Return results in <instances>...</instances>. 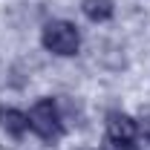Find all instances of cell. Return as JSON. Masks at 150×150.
Segmentation results:
<instances>
[{
	"label": "cell",
	"instance_id": "obj_5",
	"mask_svg": "<svg viewBox=\"0 0 150 150\" xmlns=\"http://www.w3.org/2000/svg\"><path fill=\"white\" fill-rule=\"evenodd\" d=\"M81 12L93 23H104V20L112 18L115 6H112V0H81Z\"/></svg>",
	"mask_w": 150,
	"mask_h": 150
},
{
	"label": "cell",
	"instance_id": "obj_6",
	"mask_svg": "<svg viewBox=\"0 0 150 150\" xmlns=\"http://www.w3.org/2000/svg\"><path fill=\"white\" fill-rule=\"evenodd\" d=\"M104 150H139L133 142H118V139H104Z\"/></svg>",
	"mask_w": 150,
	"mask_h": 150
},
{
	"label": "cell",
	"instance_id": "obj_3",
	"mask_svg": "<svg viewBox=\"0 0 150 150\" xmlns=\"http://www.w3.org/2000/svg\"><path fill=\"white\" fill-rule=\"evenodd\" d=\"M107 136L110 139H118V142H136L139 124L133 121L127 112L112 110V112H107Z\"/></svg>",
	"mask_w": 150,
	"mask_h": 150
},
{
	"label": "cell",
	"instance_id": "obj_7",
	"mask_svg": "<svg viewBox=\"0 0 150 150\" xmlns=\"http://www.w3.org/2000/svg\"><path fill=\"white\" fill-rule=\"evenodd\" d=\"M142 133H144V139L150 142V118H144V124H142Z\"/></svg>",
	"mask_w": 150,
	"mask_h": 150
},
{
	"label": "cell",
	"instance_id": "obj_2",
	"mask_svg": "<svg viewBox=\"0 0 150 150\" xmlns=\"http://www.w3.org/2000/svg\"><path fill=\"white\" fill-rule=\"evenodd\" d=\"M29 130H35L43 142H55L64 133V121H61V110L52 98H40L35 107L29 110Z\"/></svg>",
	"mask_w": 150,
	"mask_h": 150
},
{
	"label": "cell",
	"instance_id": "obj_1",
	"mask_svg": "<svg viewBox=\"0 0 150 150\" xmlns=\"http://www.w3.org/2000/svg\"><path fill=\"white\" fill-rule=\"evenodd\" d=\"M40 40L52 55H61V58H72L81 49V35L67 20H49L40 32Z\"/></svg>",
	"mask_w": 150,
	"mask_h": 150
},
{
	"label": "cell",
	"instance_id": "obj_4",
	"mask_svg": "<svg viewBox=\"0 0 150 150\" xmlns=\"http://www.w3.org/2000/svg\"><path fill=\"white\" fill-rule=\"evenodd\" d=\"M0 127L9 133V136L20 139L23 133L29 130V115L15 110V107H0Z\"/></svg>",
	"mask_w": 150,
	"mask_h": 150
}]
</instances>
